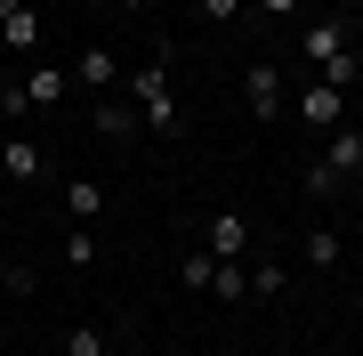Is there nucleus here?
<instances>
[{
	"label": "nucleus",
	"mask_w": 363,
	"mask_h": 356,
	"mask_svg": "<svg viewBox=\"0 0 363 356\" xmlns=\"http://www.w3.org/2000/svg\"><path fill=\"white\" fill-rule=\"evenodd\" d=\"M65 90H73V73H65V65H33V73H25V97H33L40 114L65 106Z\"/></svg>",
	"instance_id": "9"
},
{
	"label": "nucleus",
	"mask_w": 363,
	"mask_h": 356,
	"mask_svg": "<svg viewBox=\"0 0 363 356\" xmlns=\"http://www.w3.org/2000/svg\"><path fill=\"white\" fill-rule=\"evenodd\" d=\"M323 9H331V0H323Z\"/></svg>",
	"instance_id": "27"
},
{
	"label": "nucleus",
	"mask_w": 363,
	"mask_h": 356,
	"mask_svg": "<svg viewBox=\"0 0 363 356\" xmlns=\"http://www.w3.org/2000/svg\"><path fill=\"white\" fill-rule=\"evenodd\" d=\"M210 276H218L210 251H186V259H178V284H186V291H210Z\"/></svg>",
	"instance_id": "17"
},
{
	"label": "nucleus",
	"mask_w": 363,
	"mask_h": 356,
	"mask_svg": "<svg viewBox=\"0 0 363 356\" xmlns=\"http://www.w3.org/2000/svg\"><path fill=\"white\" fill-rule=\"evenodd\" d=\"M73 81H81V90H97V97H105V90L121 81V57H113V49H81V57H73Z\"/></svg>",
	"instance_id": "8"
},
{
	"label": "nucleus",
	"mask_w": 363,
	"mask_h": 356,
	"mask_svg": "<svg viewBox=\"0 0 363 356\" xmlns=\"http://www.w3.org/2000/svg\"><path fill=\"white\" fill-rule=\"evenodd\" d=\"M315 162H323V171H331L339 186H347V178L363 171V130H355V122H339V130H323V154H315Z\"/></svg>",
	"instance_id": "4"
},
{
	"label": "nucleus",
	"mask_w": 363,
	"mask_h": 356,
	"mask_svg": "<svg viewBox=\"0 0 363 356\" xmlns=\"http://www.w3.org/2000/svg\"><path fill=\"white\" fill-rule=\"evenodd\" d=\"M89 130H97V138H113V146H130L145 122L130 114V97H97V106H89Z\"/></svg>",
	"instance_id": "6"
},
{
	"label": "nucleus",
	"mask_w": 363,
	"mask_h": 356,
	"mask_svg": "<svg viewBox=\"0 0 363 356\" xmlns=\"http://www.w3.org/2000/svg\"><path fill=\"white\" fill-rule=\"evenodd\" d=\"M97 259V235H89V227H73V235H65V267H89Z\"/></svg>",
	"instance_id": "19"
},
{
	"label": "nucleus",
	"mask_w": 363,
	"mask_h": 356,
	"mask_svg": "<svg viewBox=\"0 0 363 356\" xmlns=\"http://www.w3.org/2000/svg\"><path fill=\"white\" fill-rule=\"evenodd\" d=\"M105 348H113L105 324H65V356H105Z\"/></svg>",
	"instance_id": "15"
},
{
	"label": "nucleus",
	"mask_w": 363,
	"mask_h": 356,
	"mask_svg": "<svg viewBox=\"0 0 363 356\" xmlns=\"http://www.w3.org/2000/svg\"><path fill=\"white\" fill-rule=\"evenodd\" d=\"M130 106H138V122L154 138H186V114H178V97H169V57H145L130 73Z\"/></svg>",
	"instance_id": "1"
},
{
	"label": "nucleus",
	"mask_w": 363,
	"mask_h": 356,
	"mask_svg": "<svg viewBox=\"0 0 363 356\" xmlns=\"http://www.w3.org/2000/svg\"><path fill=\"white\" fill-rule=\"evenodd\" d=\"M347 9H363V0H347Z\"/></svg>",
	"instance_id": "26"
},
{
	"label": "nucleus",
	"mask_w": 363,
	"mask_h": 356,
	"mask_svg": "<svg viewBox=\"0 0 363 356\" xmlns=\"http://www.w3.org/2000/svg\"><path fill=\"white\" fill-rule=\"evenodd\" d=\"M242 97H250V114H259V122H274V114L291 106V97H283V73H274V65H250V73H242Z\"/></svg>",
	"instance_id": "7"
},
{
	"label": "nucleus",
	"mask_w": 363,
	"mask_h": 356,
	"mask_svg": "<svg viewBox=\"0 0 363 356\" xmlns=\"http://www.w3.org/2000/svg\"><path fill=\"white\" fill-rule=\"evenodd\" d=\"M0 291H33V267L25 259H0Z\"/></svg>",
	"instance_id": "21"
},
{
	"label": "nucleus",
	"mask_w": 363,
	"mask_h": 356,
	"mask_svg": "<svg viewBox=\"0 0 363 356\" xmlns=\"http://www.w3.org/2000/svg\"><path fill=\"white\" fill-rule=\"evenodd\" d=\"M40 171H49V154H40L33 138H9V146H0V178H40Z\"/></svg>",
	"instance_id": "10"
},
{
	"label": "nucleus",
	"mask_w": 363,
	"mask_h": 356,
	"mask_svg": "<svg viewBox=\"0 0 363 356\" xmlns=\"http://www.w3.org/2000/svg\"><path fill=\"white\" fill-rule=\"evenodd\" d=\"M242 276H250V291H259V300H283L291 267H283V259H259V267H242Z\"/></svg>",
	"instance_id": "16"
},
{
	"label": "nucleus",
	"mask_w": 363,
	"mask_h": 356,
	"mask_svg": "<svg viewBox=\"0 0 363 356\" xmlns=\"http://www.w3.org/2000/svg\"><path fill=\"white\" fill-rule=\"evenodd\" d=\"M291 114H298V122H307V130H315V138H323V130H339V122H347V97H339V90H331V81H307V90H298V97H291Z\"/></svg>",
	"instance_id": "3"
},
{
	"label": "nucleus",
	"mask_w": 363,
	"mask_h": 356,
	"mask_svg": "<svg viewBox=\"0 0 363 356\" xmlns=\"http://www.w3.org/2000/svg\"><path fill=\"white\" fill-rule=\"evenodd\" d=\"M315 81H331V90L347 97L355 81H363V57H355V49H339V57H323V65H315Z\"/></svg>",
	"instance_id": "13"
},
{
	"label": "nucleus",
	"mask_w": 363,
	"mask_h": 356,
	"mask_svg": "<svg viewBox=\"0 0 363 356\" xmlns=\"http://www.w3.org/2000/svg\"><path fill=\"white\" fill-rule=\"evenodd\" d=\"M339 49H355V16H339V9H323L307 33H298V57H307V65H323V57H339Z\"/></svg>",
	"instance_id": "2"
},
{
	"label": "nucleus",
	"mask_w": 363,
	"mask_h": 356,
	"mask_svg": "<svg viewBox=\"0 0 363 356\" xmlns=\"http://www.w3.org/2000/svg\"><path fill=\"white\" fill-rule=\"evenodd\" d=\"M298 186H307V195H315V203H331V195H339V178L323 171V162H307V171H298Z\"/></svg>",
	"instance_id": "18"
},
{
	"label": "nucleus",
	"mask_w": 363,
	"mask_h": 356,
	"mask_svg": "<svg viewBox=\"0 0 363 356\" xmlns=\"http://www.w3.org/2000/svg\"><path fill=\"white\" fill-rule=\"evenodd\" d=\"M202 251H210V259H242V251H250V219L242 211H218L202 227Z\"/></svg>",
	"instance_id": "5"
},
{
	"label": "nucleus",
	"mask_w": 363,
	"mask_h": 356,
	"mask_svg": "<svg viewBox=\"0 0 363 356\" xmlns=\"http://www.w3.org/2000/svg\"><path fill=\"white\" fill-rule=\"evenodd\" d=\"M259 9H267V16H298L307 0H259Z\"/></svg>",
	"instance_id": "22"
},
{
	"label": "nucleus",
	"mask_w": 363,
	"mask_h": 356,
	"mask_svg": "<svg viewBox=\"0 0 363 356\" xmlns=\"http://www.w3.org/2000/svg\"><path fill=\"white\" fill-rule=\"evenodd\" d=\"M0 49H40V16H33V9L0 16Z\"/></svg>",
	"instance_id": "14"
},
{
	"label": "nucleus",
	"mask_w": 363,
	"mask_h": 356,
	"mask_svg": "<svg viewBox=\"0 0 363 356\" xmlns=\"http://www.w3.org/2000/svg\"><path fill=\"white\" fill-rule=\"evenodd\" d=\"M81 9H97V0H81Z\"/></svg>",
	"instance_id": "25"
},
{
	"label": "nucleus",
	"mask_w": 363,
	"mask_h": 356,
	"mask_svg": "<svg viewBox=\"0 0 363 356\" xmlns=\"http://www.w3.org/2000/svg\"><path fill=\"white\" fill-rule=\"evenodd\" d=\"M339 251H347V243H339L331 227H307V235H298V259H307L315 276H331V267H339Z\"/></svg>",
	"instance_id": "11"
},
{
	"label": "nucleus",
	"mask_w": 363,
	"mask_h": 356,
	"mask_svg": "<svg viewBox=\"0 0 363 356\" xmlns=\"http://www.w3.org/2000/svg\"><path fill=\"white\" fill-rule=\"evenodd\" d=\"M130 9H178V0H130Z\"/></svg>",
	"instance_id": "23"
},
{
	"label": "nucleus",
	"mask_w": 363,
	"mask_h": 356,
	"mask_svg": "<svg viewBox=\"0 0 363 356\" xmlns=\"http://www.w3.org/2000/svg\"><path fill=\"white\" fill-rule=\"evenodd\" d=\"M65 211H73V227H97V211H105V186H97V178H65Z\"/></svg>",
	"instance_id": "12"
},
{
	"label": "nucleus",
	"mask_w": 363,
	"mask_h": 356,
	"mask_svg": "<svg viewBox=\"0 0 363 356\" xmlns=\"http://www.w3.org/2000/svg\"><path fill=\"white\" fill-rule=\"evenodd\" d=\"M194 16H202V25H234V16H242V0H194Z\"/></svg>",
	"instance_id": "20"
},
{
	"label": "nucleus",
	"mask_w": 363,
	"mask_h": 356,
	"mask_svg": "<svg viewBox=\"0 0 363 356\" xmlns=\"http://www.w3.org/2000/svg\"><path fill=\"white\" fill-rule=\"evenodd\" d=\"M16 9H25V0H0V16H16Z\"/></svg>",
	"instance_id": "24"
}]
</instances>
